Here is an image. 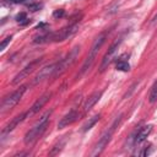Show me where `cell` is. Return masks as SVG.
Wrapping results in <instances>:
<instances>
[{"label":"cell","mask_w":157,"mask_h":157,"mask_svg":"<svg viewBox=\"0 0 157 157\" xmlns=\"http://www.w3.org/2000/svg\"><path fill=\"white\" fill-rule=\"evenodd\" d=\"M50 113H52V110L45 112V113L40 117V119L33 125V128L26 134V136H25V145L31 146V145H33V144L40 137V135L43 134V131H44L45 128L48 126V118H49Z\"/></svg>","instance_id":"6da1fadb"},{"label":"cell","mask_w":157,"mask_h":157,"mask_svg":"<svg viewBox=\"0 0 157 157\" xmlns=\"http://www.w3.org/2000/svg\"><path fill=\"white\" fill-rule=\"evenodd\" d=\"M105 38H107V33H101V34L94 39V42H93V44H92V47H91V50H90V53H88L86 60L83 61V64H82V66H81V70H80L78 76H82V75L92 66V64L94 63V59H96V56H97L99 49L102 48V45H103L104 42H105Z\"/></svg>","instance_id":"7a4b0ae2"},{"label":"cell","mask_w":157,"mask_h":157,"mask_svg":"<svg viewBox=\"0 0 157 157\" xmlns=\"http://www.w3.org/2000/svg\"><path fill=\"white\" fill-rule=\"evenodd\" d=\"M120 120H121V114H119L117 118H115V120L113 121V124L103 132V135L101 136V139L98 140V142L96 144V146H94V148H93V151H92V153H91V156H98V155H101L102 152H103V150L107 147V145H108V142L110 141V139H112V136H113V134H114V131H115V129L118 128V125H119V123H120Z\"/></svg>","instance_id":"3957f363"},{"label":"cell","mask_w":157,"mask_h":157,"mask_svg":"<svg viewBox=\"0 0 157 157\" xmlns=\"http://www.w3.org/2000/svg\"><path fill=\"white\" fill-rule=\"evenodd\" d=\"M78 53H80V47L76 45V47H74V48L69 52V54H67L64 59H61L60 61H58L53 77L60 76L63 72H65V71L76 61V59H77V56H78Z\"/></svg>","instance_id":"277c9868"},{"label":"cell","mask_w":157,"mask_h":157,"mask_svg":"<svg viewBox=\"0 0 157 157\" xmlns=\"http://www.w3.org/2000/svg\"><path fill=\"white\" fill-rule=\"evenodd\" d=\"M26 92V86H22L20 87L18 90H16L15 92H12L11 94H9L7 97H5L2 99V103H1V109L0 112L1 113H6L7 110H10L11 108H13L22 98L23 93Z\"/></svg>","instance_id":"5b68a950"},{"label":"cell","mask_w":157,"mask_h":157,"mask_svg":"<svg viewBox=\"0 0 157 157\" xmlns=\"http://www.w3.org/2000/svg\"><path fill=\"white\" fill-rule=\"evenodd\" d=\"M121 40H123V37L115 39L114 43H112V45L108 48V52H107L105 55L103 56L102 63H101V66H99V71H101V72L104 71L105 67H108V65L112 63V60H113V58H114V55H115V53H117V50H118V48H119Z\"/></svg>","instance_id":"8992f818"},{"label":"cell","mask_w":157,"mask_h":157,"mask_svg":"<svg viewBox=\"0 0 157 157\" xmlns=\"http://www.w3.org/2000/svg\"><path fill=\"white\" fill-rule=\"evenodd\" d=\"M77 31H78V23H72V25H70L67 27H64V28L59 29L58 32H54L53 42H63L65 39H69Z\"/></svg>","instance_id":"52a82bcc"},{"label":"cell","mask_w":157,"mask_h":157,"mask_svg":"<svg viewBox=\"0 0 157 157\" xmlns=\"http://www.w3.org/2000/svg\"><path fill=\"white\" fill-rule=\"evenodd\" d=\"M42 58H39V59H36V60H33V61H31L28 65H26L15 77H13V80H12V85H17V83H20L22 80H25L31 72H33L34 71V69H37V66H39V64L42 63Z\"/></svg>","instance_id":"ba28073f"},{"label":"cell","mask_w":157,"mask_h":157,"mask_svg":"<svg viewBox=\"0 0 157 157\" xmlns=\"http://www.w3.org/2000/svg\"><path fill=\"white\" fill-rule=\"evenodd\" d=\"M55 67H56V63H55V64H50V65H48V66L42 67V69L39 70V72H38V74L34 76L33 81H32V85H33V86L39 85L40 82H43L44 80L49 78L50 76L53 77L54 71H55Z\"/></svg>","instance_id":"9c48e42d"},{"label":"cell","mask_w":157,"mask_h":157,"mask_svg":"<svg viewBox=\"0 0 157 157\" xmlns=\"http://www.w3.org/2000/svg\"><path fill=\"white\" fill-rule=\"evenodd\" d=\"M28 114H31V112L28 110V112H25V113H21V114H18V115H16L11 121H9L7 124H6V126L2 129V131H1V134L2 135H5V134H7V132H10V131H12L20 123H22L25 119H26V117L28 115Z\"/></svg>","instance_id":"30bf717a"},{"label":"cell","mask_w":157,"mask_h":157,"mask_svg":"<svg viewBox=\"0 0 157 157\" xmlns=\"http://www.w3.org/2000/svg\"><path fill=\"white\" fill-rule=\"evenodd\" d=\"M77 118H78L77 110H76V109H71L67 114H65V115L60 119V121L58 123V128H59V129H63V128H65V126H69V125H71L74 121H76Z\"/></svg>","instance_id":"8fae6325"},{"label":"cell","mask_w":157,"mask_h":157,"mask_svg":"<svg viewBox=\"0 0 157 157\" xmlns=\"http://www.w3.org/2000/svg\"><path fill=\"white\" fill-rule=\"evenodd\" d=\"M50 97H52V93L50 92H47V93H44L43 96H40L34 103H33V105L31 107V114H36V113H38L44 105H45V103L50 99Z\"/></svg>","instance_id":"7c38bea8"},{"label":"cell","mask_w":157,"mask_h":157,"mask_svg":"<svg viewBox=\"0 0 157 157\" xmlns=\"http://www.w3.org/2000/svg\"><path fill=\"white\" fill-rule=\"evenodd\" d=\"M151 131H152V125H145L144 128H141V129L136 132L135 139H134V142H135V144H141V142H144V141L147 139V136L151 134Z\"/></svg>","instance_id":"4fadbf2b"},{"label":"cell","mask_w":157,"mask_h":157,"mask_svg":"<svg viewBox=\"0 0 157 157\" xmlns=\"http://www.w3.org/2000/svg\"><path fill=\"white\" fill-rule=\"evenodd\" d=\"M101 96H102V92H101V91L93 92V93H92V94L86 99V102H85V104H83V110H85V112L91 110V109H92V107H93V105L99 101Z\"/></svg>","instance_id":"5bb4252c"},{"label":"cell","mask_w":157,"mask_h":157,"mask_svg":"<svg viewBox=\"0 0 157 157\" xmlns=\"http://www.w3.org/2000/svg\"><path fill=\"white\" fill-rule=\"evenodd\" d=\"M101 119V114H96V115H93V117H91V118H88V120L82 125V131L83 132H86V131H88L98 120Z\"/></svg>","instance_id":"9a60e30c"},{"label":"cell","mask_w":157,"mask_h":157,"mask_svg":"<svg viewBox=\"0 0 157 157\" xmlns=\"http://www.w3.org/2000/svg\"><path fill=\"white\" fill-rule=\"evenodd\" d=\"M128 55H129V54H124V55L120 56V59H119L118 63H117V70H119V71H129V70H130V65H129L128 60L124 59V58L128 56Z\"/></svg>","instance_id":"2e32d148"},{"label":"cell","mask_w":157,"mask_h":157,"mask_svg":"<svg viewBox=\"0 0 157 157\" xmlns=\"http://www.w3.org/2000/svg\"><path fill=\"white\" fill-rule=\"evenodd\" d=\"M53 36H54V32H50V33H45V34H40L38 37L34 38V43H47V42H53Z\"/></svg>","instance_id":"e0dca14e"},{"label":"cell","mask_w":157,"mask_h":157,"mask_svg":"<svg viewBox=\"0 0 157 157\" xmlns=\"http://www.w3.org/2000/svg\"><path fill=\"white\" fill-rule=\"evenodd\" d=\"M64 145H65V140H61L59 144H56L52 150H50V152H49V155L50 156H55V155H58L61 150H63V147H64Z\"/></svg>","instance_id":"ac0fdd59"},{"label":"cell","mask_w":157,"mask_h":157,"mask_svg":"<svg viewBox=\"0 0 157 157\" xmlns=\"http://www.w3.org/2000/svg\"><path fill=\"white\" fill-rule=\"evenodd\" d=\"M148 101H150V103L157 102V82H155V85L151 88V92H150V96H148Z\"/></svg>","instance_id":"d6986e66"},{"label":"cell","mask_w":157,"mask_h":157,"mask_svg":"<svg viewBox=\"0 0 157 157\" xmlns=\"http://www.w3.org/2000/svg\"><path fill=\"white\" fill-rule=\"evenodd\" d=\"M16 21H17V22H20V23H22V25L28 23V18H27V16H26V13H25V12L18 13V15L16 16Z\"/></svg>","instance_id":"ffe728a7"},{"label":"cell","mask_w":157,"mask_h":157,"mask_svg":"<svg viewBox=\"0 0 157 157\" xmlns=\"http://www.w3.org/2000/svg\"><path fill=\"white\" fill-rule=\"evenodd\" d=\"M11 39H12V37H11V36H10V37H6V38L1 42V44H0V50H4V49L6 48V45L11 42Z\"/></svg>","instance_id":"44dd1931"},{"label":"cell","mask_w":157,"mask_h":157,"mask_svg":"<svg viewBox=\"0 0 157 157\" xmlns=\"http://www.w3.org/2000/svg\"><path fill=\"white\" fill-rule=\"evenodd\" d=\"M28 9L31 11H38L42 9V4H29L28 5Z\"/></svg>","instance_id":"7402d4cb"},{"label":"cell","mask_w":157,"mask_h":157,"mask_svg":"<svg viewBox=\"0 0 157 157\" xmlns=\"http://www.w3.org/2000/svg\"><path fill=\"white\" fill-rule=\"evenodd\" d=\"M53 16L55 17V18H60V17H63L64 16V10H56V11H54V13H53Z\"/></svg>","instance_id":"603a6c76"},{"label":"cell","mask_w":157,"mask_h":157,"mask_svg":"<svg viewBox=\"0 0 157 157\" xmlns=\"http://www.w3.org/2000/svg\"><path fill=\"white\" fill-rule=\"evenodd\" d=\"M155 23H157V13L153 16V18H152V25H155Z\"/></svg>","instance_id":"cb8c5ba5"},{"label":"cell","mask_w":157,"mask_h":157,"mask_svg":"<svg viewBox=\"0 0 157 157\" xmlns=\"http://www.w3.org/2000/svg\"><path fill=\"white\" fill-rule=\"evenodd\" d=\"M31 1H33V0H23V1H22V4H28V5H29V4H32Z\"/></svg>","instance_id":"d4e9b609"},{"label":"cell","mask_w":157,"mask_h":157,"mask_svg":"<svg viewBox=\"0 0 157 157\" xmlns=\"http://www.w3.org/2000/svg\"><path fill=\"white\" fill-rule=\"evenodd\" d=\"M9 1H11V2H22L23 0H9Z\"/></svg>","instance_id":"484cf974"}]
</instances>
